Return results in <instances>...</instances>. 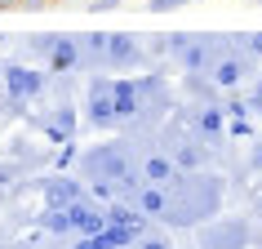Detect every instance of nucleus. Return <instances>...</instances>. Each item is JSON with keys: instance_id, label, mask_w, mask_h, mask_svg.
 <instances>
[{"instance_id": "nucleus-1", "label": "nucleus", "mask_w": 262, "mask_h": 249, "mask_svg": "<svg viewBox=\"0 0 262 249\" xmlns=\"http://www.w3.org/2000/svg\"><path fill=\"white\" fill-rule=\"evenodd\" d=\"M165 192H169L165 222H178V227L213 218L222 205V182L205 178V174H173V182H165Z\"/></svg>"}, {"instance_id": "nucleus-2", "label": "nucleus", "mask_w": 262, "mask_h": 249, "mask_svg": "<svg viewBox=\"0 0 262 249\" xmlns=\"http://www.w3.org/2000/svg\"><path fill=\"white\" fill-rule=\"evenodd\" d=\"M40 49L49 54V67H54V71H71V67H80L84 58H89V54H84V45L71 40V36H45Z\"/></svg>"}, {"instance_id": "nucleus-3", "label": "nucleus", "mask_w": 262, "mask_h": 249, "mask_svg": "<svg viewBox=\"0 0 262 249\" xmlns=\"http://www.w3.org/2000/svg\"><path fill=\"white\" fill-rule=\"evenodd\" d=\"M89 120L94 125H116L120 111H116V80H94L89 85Z\"/></svg>"}, {"instance_id": "nucleus-4", "label": "nucleus", "mask_w": 262, "mask_h": 249, "mask_svg": "<svg viewBox=\"0 0 262 249\" xmlns=\"http://www.w3.org/2000/svg\"><path fill=\"white\" fill-rule=\"evenodd\" d=\"M40 85H45V80H40L31 67H9V71H5V89H9V98H14V102L36 98V94H40Z\"/></svg>"}, {"instance_id": "nucleus-5", "label": "nucleus", "mask_w": 262, "mask_h": 249, "mask_svg": "<svg viewBox=\"0 0 262 249\" xmlns=\"http://www.w3.org/2000/svg\"><path fill=\"white\" fill-rule=\"evenodd\" d=\"M245 71H249V63H245V58H235V54H222L218 63H213V85L231 89V85H240V80H245Z\"/></svg>"}, {"instance_id": "nucleus-6", "label": "nucleus", "mask_w": 262, "mask_h": 249, "mask_svg": "<svg viewBox=\"0 0 262 249\" xmlns=\"http://www.w3.org/2000/svg\"><path fill=\"white\" fill-rule=\"evenodd\" d=\"M45 200H49L54 209H67V205H76V200H80V187H76V182H67V178H58L54 187L45 192Z\"/></svg>"}, {"instance_id": "nucleus-7", "label": "nucleus", "mask_w": 262, "mask_h": 249, "mask_svg": "<svg viewBox=\"0 0 262 249\" xmlns=\"http://www.w3.org/2000/svg\"><path fill=\"white\" fill-rule=\"evenodd\" d=\"M245 240V227H209L205 232V249H227Z\"/></svg>"}, {"instance_id": "nucleus-8", "label": "nucleus", "mask_w": 262, "mask_h": 249, "mask_svg": "<svg viewBox=\"0 0 262 249\" xmlns=\"http://www.w3.org/2000/svg\"><path fill=\"white\" fill-rule=\"evenodd\" d=\"M138 249H173V245H169L165 236H142V240H138Z\"/></svg>"}, {"instance_id": "nucleus-9", "label": "nucleus", "mask_w": 262, "mask_h": 249, "mask_svg": "<svg viewBox=\"0 0 262 249\" xmlns=\"http://www.w3.org/2000/svg\"><path fill=\"white\" fill-rule=\"evenodd\" d=\"M200 129H209V134L222 129V116H218V111H205V116H200Z\"/></svg>"}, {"instance_id": "nucleus-10", "label": "nucleus", "mask_w": 262, "mask_h": 249, "mask_svg": "<svg viewBox=\"0 0 262 249\" xmlns=\"http://www.w3.org/2000/svg\"><path fill=\"white\" fill-rule=\"evenodd\" d=\"M23 5H31V9H45V5H54V0H23Z\"/></svg>"}, {"instance_id": "nucleus-11", "label": "nucleus", "mask_w": 262, "mask_h": 249, "mask_svg": "<svg viewBox=\"0 0 262 249\" xmlns=\"http://www.w3.org/2000/svg\"><path fill=\"white\" fill-rule=\"evenodd\" d=\"M258 102H262V98H258Z\"/></svg>"}]
</instances>
